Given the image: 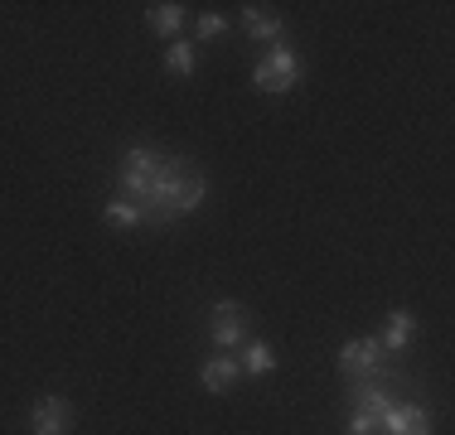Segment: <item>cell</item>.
<instances>
[{"mask_svg": "<svg viewBox=\"0 0 455 435\" xmlns=\"http://www.w3.org/2000/svg\"><path fill=\"white\" fill-rule=\"evenodd\" d=\"M194 165L184 155H160V165H156V174H150V184H146V194H140V209H146V218L156 227H165V223H175L170 218V199H175V184L189 174Z\"/></svg>", "mask_w": 455, "mask_h": 435, "instance_id": "cell-1", "label": "cell"}, {"mask_svg": "<svg viewBox=\"0 0 455 435\" xmlns=\"http://www.w3.org/2000/svg\"><path fill=\"white\" fill-rule=\"evenodd\" d=\"M300 73H306V63H300L286 44H276V49H267V59L257 63L252 83L262 87V92H291V87L300 83Z\"/></svg>", "mask_w": 455, "mask_h": 435, "instance_id": "cell-2", "label": "cell"}, {"mask_svg": "<svg viewBox=\"0 0 455 435\" xmlns=\"http://www.w3.org/2000/svg\"><path fill=\"white\" fill-rule=\"evenodd\" d=\"M383 358L387 353H383V344H378V339H349L339 348V373L349 377V383H354V377H383L387 373Z\"/></svg>", "mask_w": 455, "mask_h": 435, "instance_id": "cell-3", "label": "cell"}, {"mask_svg": "<svg viewBox=\"0 0 455 435\" xmlns=\"http://www.w3.org/2000/svg\"><path fill=\"white\" fill-rule=\"evenodd\" d=\"M247 310L243 304H233V300H219L213 304V324H209V334H213V344L223 348V353H237V348L247 344Z\"/></svg>", "mask_w": 455, "mask_h": 435, "instance_id": "cell-4", "label": "cell"}, {"mask_svg": "<svg viewBox=\"0 0 455 435\" xmlns=\"http://www.w3.org/2000/svg\"><path fill=\"white\" fill-rule=\"evenodd\" d=\"M156 165H160V150H150V146H132V150H126V160H122V194H126V199L140 203V194H146Z\"/></svg>", "mask_w": 455, "mask_h": 435, "instance_id": "cell-5", "label": "cell"}, {"mask_svg": "<svg viewBox=\"0 0 455 435\" xmlns=\"http://www.w3.org/2000/svg\"><path fill=\"white\" fill-rule=\"evenodd\" d=\"M29 426H35V435H68V431H73V407H68V397H59V392L39 397Z\"/></svg>", "mask_w": 455, "mask_h": 435, "instance_id": "cell-6", "label": "cell"}, {"mask_svg": "<svg viewBox=\"0 0 455 435\" xmlns=\"http://www.w3.org/2000/svg\"><path fill=\"white\" fill-rule=\"evenodd\" d=\"M378 435H431V411L417 401H403L378 421Z\"/></svg>", "mask_w": 455, "mask_h": 435, "instance_id": "cell-7", "label": "cell"}, {"mask_svg": "<svg viewBox=\"0 0 455 435\" xmlns=\"http://www.w3.org/2000/svg\"><path fill=\"white\" fill-rule=\"evenodd\" d=\"M243 25H247V35H252L257 44H281V35H286V25H281V15H272L267 5H243Z\"/></svg>", "mask_w": 455, "mask_h": 435, "instance_id": "cell-8", "label": "cell"}, {"mask_svg": "<svg viewBox=\"0 0 455 435\" xmlns=\"http://www.w3.org/2000/svg\"><path fill=\"white\" fill-rule=\"evenodd\" d=\"M204 199H209V179H204L199 170H189V174H184V179L175 184V199H170V218H184V213H194Z\"/></svg>", "mask_w": 455, "mask_h": 435, "instance_id": "cell-9", "label": "cell"}, {"mask_svg": "<svg viewBox=\"0 0 455 435\" xmlns=\"http://www.w3.org/2000/svg\"><path fill=\"white\" fill-rule=\"evenodd\" d=\"M411 334H417V320H411V310H393L383 324V334H378V344H383V353H403L411 344Z\"/></svg>", "mask_w": 455, "mask_h": 435, "instance_id": "cell-10", "label": "cell"}, {"mask_svg": "<svg viewBox=\"0 0 455 435\" xmlns=\"http://www.w3.org/2000/svg\"><path fill=\"white\" fill-rule=\"evenodd\" d=\"M102 218H107L112 227H150L146 209H140L136 199H126V194H116V199H107V203H102Z\"/></svg>", "mask_w": 455, "mask_h": 435, "instance_id": "cell-11", "label": "cell"}, {"mask_svg": "<svg viewBox=\"0 0 455 435\" xmlns=\"http://www.w3.org/2000/svg\"><path fill=\"white\" fill-rule=\"evenodd\" d=\"M199 377H204V387H209V392H228L237 377H243V368H237L233 353H219V358H209V363H204Z\"/></svg>", "mask_w": 455, "mask_h": 435, "instance_id": "cell-12", "label": "cell"}, {"mask_svg": "<svg viewBox=\"0 0 455 435\" xmlns=\"http://www.w3.org/2000/svg\"><path fill=\"white\" fill-rule=\"evenodd\" d=\"M237 368H243L247 377L276 373V348H272V344H243V358H237Z\"/></svg>", "mask_w": 455, "mask_h": 435, "instance_id": "cell-13", "label": "cell"}, {"mask_svg": "<svg viewBox=\"0 0 455 435\" xmlns=\"http://www.w3.org/2000/svg\"><path fill=\"white\" fill-rule=\"evenodd\" d=\"M184 15H189L184 5H175V0H165V5H150V10H146V25L156 29V35H175V29L184 25Z\"/></svg>", "mask_w": 455, "mask_h": 435, "instance_id": "cell-14", "label": "cell"}, {"mask_svg": "<svg viewBox=\"0 0 455 435\" xmlns=\"http://www.w3.org/2000/svg\"><path fill=\"white\" fill-rule=\"evenodd\" d=\"M165 68L180 73V78H189V73L199 68V49H194L189 39H175V44L165 49Z\"/></svg>", "mask_w": 455, "mask_h": 435, "instance_id": "cell-15", "label": "cell"}, {"mask_svg": "<svg viewBox=\"0 0 455 435\" xmlns=\"http://www.w3.org/2000/svg\"><path fill=\"white\" fill-rule=\"evenodd\" d=\"M223 29H228L223 15H199V20H194V35H199V39H219Z\"/></svg>", "mask_w": 455, "mask_h": 435, "instance_id": "cell-16", "label": "cell"}, {"mask_svg": "<svg viewBox=\"0 0 455 435\" xmlns=\"http://www.w3.org/2000/svg\"><path fill=\"white\" fill-rule=\"evenodd\" d=\"M349 435H378V416H368V411H354Z\"/></svg>", "mask_w": 455, "mask_h": 435, "instance_id": "cell-17", "label": "cell"}]
</instances>
